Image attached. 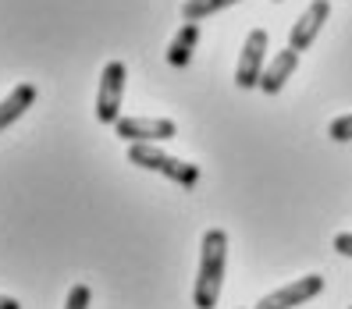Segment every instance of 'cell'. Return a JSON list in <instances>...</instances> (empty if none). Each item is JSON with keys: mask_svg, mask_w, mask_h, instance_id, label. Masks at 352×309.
Segmentation results:
<instances>
[{"mask_svg": "<svg viewBox=\"0 0 352 309\" xmlns=\"http://www.w3.org/2000/svg\"><path fill=\"white\" fill-rule=\"evenodd\" d=\"M299 68V54L292 50V47H285L274 60H271V65H267L263 68V75H260V89L263 93H281V86H285V82L288 78H292V71Z\"/></svg>", "mask_w": 352, "mask_h": 309, "instance_id": "ba28073f", "label": "cell"}, {"mask_svg": "<svg viewBox=\"0 0 352 309\" xmlns=\"http://www.w3.org/2000/svg\"><path fill=\"white\" fill-rule=\"evenodd\" d=\"M118 135L129 142H157L160 139H175V121L171 117H118Z\"/></svg>", "mask_w": 352, "mask_h": 309, "instance_id": "8992f818", "label": "cell"}, {"mask_svg": "<svg viewBox=\"0 0 352 309\" xmlns=\"http://www.w3.org/2000/svg\"><path fill=\"white\" fill-rule=\"evenodd\" d=\"M232 4H239V0H185V4H182V18H185V22H196V25H199L203 18H210V14L232 8Z\"/></svg>", "mask_w": 352, "mask_h": 309, "instance_id": "8fae6325", "label": "cell"}, {"mask_svg": "<svg viewBox=\"0 0 352 309\" xmlns=\"http://www.w3.org/2000/svg\"><path fill=\"white\" fill-rule=\"evenodd\" d=\"M327 14H331V4L327 0H314L302 14H299V22L292 25V36H288V47H292L296 54L299 50H309L314 47V39L320 32V25L327 22Z\"/></svg>", "mask_w": 352, "mask_h": 309, "instance_id": "52a82bcc", "label": "cell"}, {"mask_svg": "<svg viewBox=\"0 0 352 309\" xmlns=\"http://www.w3.org/2000/svg\"><path fill=\"white\" fill-rule=\"evenodd\" d=\"M349 309H352V306H349Z\"/></svg>", "mask_w": 352, "mask_h": 309, "instance_id": "e0dca14e", "label": "cell"}, {"mask_svg": "<svg viewBox=\"0 0 352 309\" xmlns=\"http://www.w3.org/2000/svg\"><path fill=\"white\" fill-rule=\"evenodd\" d=\"M121 96H125V65L111 60L100 75V93H96V121L118 125L121 117Z\"/></svg>", "mask_w": 352, "mask_h": 309, "instance_id": "3957f363", "label": "cell"}, {"mask_svg": "<svg viewBox=\"0 0 352 309\" xmlns=\"http://www.w3.org/2000/svg\"><path fill=\"white\" fill-rule=\"evenodd\" d=\"M224 266H228V235L221 228H210L199 245V271H196V288H192L196 309L217 306L221 284H224Z\"/></svg>", "mask_w": 352, "mask_h": 309, "instance_id": "6da1fadb", "label": "cell"}, {"mask_svg": "<svg viewBox=\"0 0 352 309\" xmlns=\"http://www.w3.org/2000/svg\"><path fill=\"white\" fill-rule=\"evenodd\" d=\"M129 160L135 163V168H142V171H153V174H164V178L178 181L182 189H192V185L199 181V168H196V163H185L178 157H168L160 146H153V142H132V146H129Z\"/></svg>", "mask_w": 352, "mask_h": 309, "instance_id": "7a4b0ae2", "label": "cell"}, {"mask_svg": "<svg viewBox=\"0 0 352 309\" xmlns=\"http://www.w3.org/2000/svg\"><path fill=\"white\" fill-rule=\"evenodd\" d=\"M335 253H342V256H349V260H352V231L335 235Z\"/></svg>", "mask_w": 352, "mask_h": 309, "instance_id": "5bb4252c", "label": "cell"}, {"mask_svg": "<svg viewBox=\"0 0 352 309\" xmlns=\"http://www.w3.org/2000/svg\"><path fill=\"white\" fill-rule=\"evenodd\" d=\"M274 4H281V0H274Z\"/></svg>", "mask_w": 352, "mask_h": 309, "instance_id": "2e32d148", "label": "cell"}, {"mask_svg": "<svg viewBox=\"0 0 352 309\" xmlns=\"http://www.w3.org/2000/svg\"><path fill=\"white\" fill-rule=\"evenodd\" d=\"M36 103V86H29V82H22V86H14L4 100H0V132L11 128L18 117H22L29 107Z\"/></svg>", "mask_w": 352, "mask_h": 309, "instance_id": "9c48e42d", "label": "cell"}, {"mask_svg": "<svg viewBox=\"0 0 352 309\" xmlns=\"http://www.w3.org/2000/svg\"><path fill=\"white\" fill-rule=\"evenodd\" d=\"M263 60H267V32L263 29H253L242 43V54H239V65H235V86L239 89H253L260 86V75H263Z\"/></svg>", "mask_w": 352, "mask_h": 309, "instance_id": "277c9868", "label": "cell"}, {"mask_svg": "<svg viewBox=\"0 0 352 309\" xmlns=\"http://www.w3.org/2000/svg\"><path fill=\"white\" fill-rule=\"evenodd\" d=\"M327 135L335 139V142H352V114L331 121V125H327Z\"/></svg>", "mask_w": 352, "mask_h": 309, "instance_id": "7c38bea8", "label": "cell"}, {"mask_svg": "<svg viewBox=\"0 0 352 309\" xmlns=\"http://www.w3.org/2000/svg\"><path fill=\"white\" fill-rule=\"evenodd\" d=\"M320 292H324V277H320V274H306V277H299V281H292V284L278 288V292L263 295V299L256 302V309H296V306L309 302V299L320 295Z\"/></svg>", "mask_w": 352, "mask_h": 309, "instance_id": "5b68a950", "label": "cell"}, {"mask_svg": "<svg viewBox=\"0 0 352 309\" xmlns=\"http://www.w3.org/2000/svg\"><path fill=\"white\" fill-rule=\"evenodd\" d=\"M196 47H199V25L196 22H185L182 29H178V36L171 39V47H168V65L171 68H185L192 60V54H196Z\"/></svg>", "mask_w": 352, "mask_h": 309, "instance_id": "30bf717a", "label": "cell"}, {"mask_svg": "<svg viewBox=\"0 0 352 309\" xmlns=\"http://www.w3.org/2000/svg\"><path fill=\"white\" fill-rule=\"evenodd\" d=\"M89 299H93L89 284H75L72 292H68V302H65V309H89Z\"/></svg>", "mask_w": 352, "mask_h": 309, "instance_id": "4fadbf2b", "label": "cell"}, {"mask_svg": "<svg viewBox=\"0 0 352 309\" xmlns=\"http://www.w3.org/2000/svg\"><path fill=\"white\" fill-rule=\"evenodd\" d=\"M0 309H22V302L11 299V295H0Z\"/></svg>", "mask_w": 352, "mask_h": 309, "instance_id": "9a60e30c", "label": "cell"}]
</instances>
